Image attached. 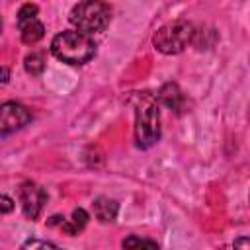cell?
<instances>
[{
    "label": "cell",
    "mask_w": 250,
    "mask_h": 250,
    "mask_svg": "<svg viewBox=\"0 0 250 250\" xmlns=\"http://www.w3.org/2000/svg\"><path fill=\"white\" fill-rule=\"evenodd\" d=\"M86 223H88V213L84 209H74L70 221H62L61 229L64 232H68V234H76L86 227Z\"/></svg>",
    "instance_id": "cell-10"
},
{
    "label": "cell",
    "mask_w": 250,
    "mask_h": 250,
    "mask_svg": "<svg viewBox=\"0 0 250 250\" xmlns=\"http://www.w3.org/2000/svg\"><path fill=\"white\" fill-rule=\"evenodd\" d=\"M23 66H25V70L29 74L37 76V74H41L45 70V59H43L41 53H29L25 57V61H23Z\"/></svg>",
    "instance_id": "cell-11"
},
{
    "label": "cell",
    "mask_w": 250,
    "mask_h": 250,
    "mask_svg": "<svg viewBox=\"0 0 250 250\" xmlns=\"http://www.w3.org/2000/svg\"><path fill=\"white\" fill-rule=\"evenodd\" d=\"M68 20L76 27V31H80L84 35H92V33H100L107 27V23L111 20V10L104 2H94V0L80 2L70 10Z\"/></svg>",
    "instance_id": "cell-3"
},
{
    "label": "cell",
    "mask_w": 250,
    "mask_h": 250,
    "mask_svg": "<svg viewBox=\"0 0 250 250\" xmlns=\"http://www.w3.org/2000/svg\"><path fill=\"white\" fill-rule=\"evenodd\" d=\"M94 215H96V219L100 221V223H109V221H113L115 217H117V201H113V199H109V197H98L96 201H94Z\"/></svg>",
    "instance_id": "cell-9"
},
{
    "label": "cell",
    "mask_w": 250,
    "mask_h": 250,
    "mask_svg": "<svg viewBox=\"0 0 250 250\" xmlns=\"http://www.w3.org/2000/svg\"><path fill=\"white\" fill-rule=\"evenodd\" d=\"M31 121V111L18 104V102H6L0 105V135H12L20 129H23Z\"/></svg>",
    "instance_id": "cell-5"
},
{
    "label": "cell",
    "mask_w": 250,
    "mask_h": 250,
    "mask_svg": "<svg viewBox=\"0 0 250 250\" xmlns=\"http://www.w3.org/2000/svg\"><path fill=\"white\" fill-rule=\"evenodd\" d=\"M158 100L166 105V107H170V109H174V111H182V107H184V94H182V90L178 88V84H174V82H168V84H164L162 88H160V92H158Z\"/></svg>",
    "instance_id": "cell-8"
},
{
    "label": "cell",
    "mask_w": 250,
    "mask_h": 250,
    "mask_svg": "<svg viewBox=\"0 0 250 250\" xmlns=\"http://www.w3.org/2000/svg\"><path fill=\"white\" fill-rule=\"evenodd\" d=\"M193 25L188 20H174L164 23L152 37L154 47L164 55H178L193 41Z\"/></svg>",
    "instance_id": "cell-4"
},
{
    "label": "cell",
    "mask_w": 250,
    "mask_h": 250,
    "mask_svg": "<svg viewBox=\"0 0 250 250\" xmlns=\"http://www.w3.org/2000/svg\"><path fill=\"white\" fill-rule=\"evenodd\" d=\"M27 18H37V6L35 4H23L18 12V20H27Z\"/></svg>",
    "instance_id": "cell-13"
},
{
    "label": "cell",
    "mask_w": 250,
    "mask_h": 250,
    "mask_svg": "<svg viewBox=\"0 0 250 250\" xmlns=\"http://www.w3.org/2000/svg\"><path fill=\"white\" fill-rule=\"evenodd\" d=\"M139 242H141V238L135 236V234H131V236H127L123 240V250H137L139 248Z\"/></svg>",
    "instance_id": "cell-15"
},
{
    "label": "cell",
    "mask_w": 250,
    "mask_h": 250,
    "mask_svg": "<svg viewBox=\"0 0 250 250\" xmlns=\"http://www.w3.org/2000/svg\"><path fill=\"white\" fill-rule=\"evenodd\" d=\"M137 250H158V244H156L154 240H143V238H141Z\"/></svg>",
    "instance_id": "cell-16"
},
{
    "label": "cell",
    "mask_w": 250,
    "mask_h": 250,
    "mask_svg": "<svg viewBox=\"0 0 250 250\" xmlns=\"http://www.w3.org/2000/svg\"><path fill=\"white\" fill-rule=\"evenodd\" d=\"M14 209V201L8 195H0V215H6Z\"/></svg>",
    "instance_id": "cell-14"
},
{
    "label": "cell",
    "mask_w": 250,
    "mask_h": 250,
    "mask_svg": "<svg viewBox=\"0 0 250 250\" xmlns=\"http://www.w3.org/2000/svg\"><path fill=\"white\" fill-rule=\"evenodd\" d=\"M10 78V70L6 66H0V82H8Z\"/></svg>",
    "instance_id": "cell-18"
},
{
    "label": "cell",
    "mask_w": 250,
    "mask_h": 250,
    "mask_svg": "<svg viewBox=\"0 0 250 250\" xmlns=\"http://www.w3.org/2000/svg\"><path fill=\"white\" fill-rule=\"evenodd\" d=\"M20 25V35L25 45H35L39 39L45 35V25L37 18H27V20H18Z\"/></svg>",
    "instance_id": "cell-7"
},
{
    "label": "cell",
    "mask_w": 250,
    "mask_h": 250,
    "mask_svg": "<svg viewBox=\"0 0 250 250\" xmlns=\"http://www.w3.org/2000/svg\"><path fill=\"white\" fill-rule=\"evenodd\" d=\"M51 53L66 64H84L96 55V43L90 35L70 29L53 37Z\"/></svg>",
    "instance_id": "cell-2"
},
{
    "label": "cell",
    "mask_w": 250,
    "mask_h": 250,
    "mask_svg": "<svg viewBox=\"0 0 250 250\" xmlns=\"http://www.w3.org/2000/svg\"><path fill=\"white\" fill-rule=\"evenodd\" d=\"M234 250H248V238L246 236H240L234 240Z\"/></svg>",
    "instance_id": "cell-17"
},
{
    "label": "cell",
    "mask_w": 250,
    "mask_h": 250,
    "mask_svg": "<svg viewBox=\"0 0 250 250\" xmlns=\"http://www.w3.org/2000/svg\"><path fill=\"white\" fill-rule=\"evenodd\" d=\"M18 197H20L21 209H23L27 219H37L43 211L45 201H47L45 189L41 186L33 184V182H23L18 189Z\"/></svg>",
    "instance_id": "cell-6"
},
{
    "label": "cell",
    "mask_w": 250,
    "mask_h": 250,
    "mask_svg": "<svg viewBox=\"0 0 250 250\" xmlns=\"http://www.w3.org/2000/svg\"><path fill=\"white\" fill-rule=\"evenodd\" d=\"M20 250H61L57 244H53V242H47V240H39V238H29V240H25L21 246H20Z\"/></svg>",
    "instance_id": "cell-12"
},
{
    "label": "cell",
    "mask_w": 250,
    "mask_h": 250,
    "mask_svg": "<svg viewBox=\"0 0 250 250\" xmlns=\"http://www.w3.org/2000/svg\"><path fill=\"white\" fill-rule=\"evenodd\" d=\"M0 27H2V21H0Z\"/></svg>",
    "instance_id": "cell-19"
},
{
    "label": "cell",
    "mask_w": 250,
    "mask_h": 250,
    "mask_svg": "<svg viewBox=\"0 0 250 250\" xmlns=\"http://www.w3.org/2000/svg\"><path fill=\"white\" fill-rule=\"evenodd\" d=\"M160 139V111L156 100L148 94L135 96V141L139 148H150Z\"/></svg>",
    "instance_id": "cell-1"
}]
</instances>
